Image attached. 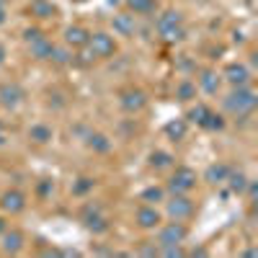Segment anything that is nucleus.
<instances>
[{"instance_id": "obj_22", "label": "nucleus", "mask_w": 258, "mask_h": 258, "mask_svg": "<svg viewBox=\"0 0 258 258\" xmlns=\"http://www.w3.org/2000/svg\"><path fill=\"white\" fill-rule=\"evenodd\" d=\"M225 183H230V191H232V194H245L248 176L243 173V170H230V176H227Z\"/></svg>"}, {"instance_id": "obj_5", "label": "nucleus", "mask_w": 258, "mask_h": 258, "mask_svg": "<svg viewBox=\"0 0 258 258\" xmlns=\"http://www.w3.org/2000/svg\"><path fill=\"white\" fill-rule=\"evenodd\" d=\"M186 235H188L186 225L173 220V222H168V225L160 227V232H158V245H160V248H165V245H181V243L186 240Z\"/></svg>"}, {"instance_id": "obj_21", "label": "nucleus", "mask_w": 258, "mask_h": 258, "mask_svg": "<svg viewBox=\"0 0 258 258\" xmlns=\"http://www.w3.org/2000/svg\"><path fill=\"white\" fill-rule=\"evenodd\" d=\"M52 52H54V44H52L47 36H41V39L31 41V54H34L36 59H49Z\"/></svg>"}, {"instance_id": "obj_12", "label": "nucleus", "mask_w": 258, "mask_h": 258, "mask_svg": "<svg viewBox=\"0 0 258 258\" xmlns=\"http://www.w3.org/2000/svg\"><path fill=\"white\" fill-rule=\"evenodd\" d=\"M137 225L142 227V230H155V227H160V222H163V214L155 209V204H145V207H140L137 209Z\"/></svg>"}, {"instance_id": "obj_26", "label": "nucleus", "mask_w": 258, "mask_h": 258, "mask_svg": "<svg viewBox=\"0 0 258 258\" xmlns=\"http://www.w3.org/2000/svg\"><path fill=\"white\" fill-rule=\"evenodd\" d=\"M31 16H36V18H49L52 13H54V8H52V3H47V0H31Z\"/></svg>"}, {"instance_id": "obj_7", "label": "nucleus", "mask_w": 258, "mask_h": 258, "mask_svg": "<svg viewBox=\"0 0 258 258\" xmlns=\"http://www.w3.org/2000/svg\"><path fill=\"white\" fill-rule=\"evenodd\" d=\"M88 47H91L93 57L106 59V57H111V54L116 52V41H114V36H109V34L98 31V34H91V39H88Z\"/></svg>"}, {"instance_id": "obj_27", "label": "nucleus", "mask_w": 258, "mask_h": 258, "mask_svg": "<svg viewBox=\"0 0 258 258\" xmlns=\"http://www.w3.org/2000/svg\"><path fill=\"white\" fill-rule=\"evenodd\" d=\"M202 129H209V132H220V129H225V119L209 109V114H207L204 121H202Z\"/></svg>"}, {"instance_id": "obj_3", "label": "nucleus", "mask_w": 258, "mask_h": 258, "mask_svg": "<svg viewBox=\"0 0 258 258\" xmlns=\"http://www.w3.org/2000/svg\"><path fill=\"white\" fill-rule=\"evenodd\" d=\"M168 209V217L176 220V222H186L194 217V212H197V207H194V202L188 199V194H173V199H168L165 204Z\"/></svg>"}, {"instance_id": "obj_35", "label": "nucleus", "mask_w": 258, "mask_h": 258, "mask_svg": "<svg viewBox=\"0 0 258 258\" xmlns=\"http://www.w3.org/2000/svg\"><path fill=\"white\" fill-rule=\"evenodd\" d=\"M8 230V222H6V217H0V235H3Z\"/></svg>"}, {"instance_id": "obj_25", "label": "nucleus", "mask_w": 258, "mask_h": 258, "mask_svg": "<svg viewBox=\"0 0 258 258\" xmlns=\"http://www.w3.org/2000/svg\"><path fill=\"white\" fill-rule=\"evenodd\" d=\"M140 199H142V202H147V204L165 202V188H160V186H147V188L140 194Z\"/></svg>"}, {"instance_id": "obj_9", "label": "nucleus", "mask_w": 258, "mask_h": 258, "mask_svg": "<svg viewBox=\"0 0 258 258\" xmlns=\"http://www.w3.org/2000/svg\"><path fill=\"white\" fill-rule=\"evenodd\" d=\"M145 103H147V98H145V93H142L140 88H126V91L119 93V106H121L126 114H137V111H142V109H145Z\"/></svg>"}, {"instance_id": "obj_15", "label": "nucleus", "mask_w": 258, "mask_h": 258, "mask_svg": "<svg viewBox=\"0 0 258 258\" xmlns=\"http://www.w3.org/2000/svg\"><path fill=\"white\" fill-rule=\"evenodd\" d=\"M88 39H91V34L85 31L83 26H70L68 31H64V44H68V47H73V49L88 47Z\"/></svg>"}, {"instance_id": "obj_20", "label": "nucleus", "mask_w": 258, "mask_h": 258, "mask_svg": "<svg viewBox=\"0 0 258 258\" xmlns=\"http://www.w3.org/2000/svg\"><path fill=\"white\" fill-rule=\"evenodd\" d=\"M173 155L168 153V150H155L153 155H150V168H155V170H168V168H173Z\"/></svg>"}, {"instance_id": "obj_17", "label": "nucleus", "mask_w": 258, "mask_h": 258, "mask_svg": "<svg viewBox=\"0 0 258 258\" xmlns=\"http://www.w3.org/2000/svg\"><path fill=\"white\" fill-rule=\"evenodd\" d=\"M197 83H199V88L204 91V93H209V96H214L220 91V75L217 73H212V70H202V75L197 78Z\"/></svg>"}, {"instance_id": "obj_11", "label": "nucleus", "mask_w": 258, "mask_h": 258, "mask_svg": "<svg viewBox=\"0 0 258 258\" xmlns=\"http://www.w3.org/2000/svg\"><path fill=\"white\" fill-rule=\"evenodd\" d=\"M222 78L232 85V88H238V85H248L250 83V70L245 68L243 62H230L225 68V73H222Z\"/></svg>"}, {"instance_id": "obj_31", "label": "nucleus", "mask_w": 258, "mask_h": 258, "mask_svg": "<svg viewBox=\"0 0 258 258\" xmlns=\"http://www.w3.org/2000/svg\"><path fill=\"white\" fill-rule=\"evenodd\" d=\"M36 191H39V197H49V194L54 191V183L52 181H39V186H36Z\"/></svg>"}, {"instance_id": "obj_4", "label": "nucleus", "mask_w": 258, "mask_h": 258, "mask_svg": "<svg viewBox=\"0 0 258 258\" xmlns=\"http://www.w3.org/2000/svg\"><path fill=\"white\" fill-rule=\"evenodd\" d=\"M194 186H197V173L186 165H178L168 178V188L173 194H188V191H194Z\"/></svg>"}, {"instance_id": "obj_23", "label": "nucleus", "mask_w": 258, "mask_h": 258, "mask_svg": "<svg viewBox=\"0 0 258 258\" xmlns=\"http://www.w3.org/2000/svg\"><path fill=\"white\" fill-rule=\"evenodd\" d=\"M186 129H188V124L183 119H176V121H168L165 124V135L173 140V142H181L186 137Z\"/></svg>"}, {"instance_id": "obj_33", "label": "nucleus", "mask_w": 258, "mask_h": 258, "mask_svg": "<svg viewBox=\"0 0 258 258\" xmlns=\"http://www.w3.org/2000/svg\"><path fill=\"white\" fill-rule=\"evenodd\" d=\"M140 253H142V255H158V253H160V245H158V243H147V245L140 248Z\"/></svg>"}, {"instance_id": "obj_24", "label": "nucleus", "mask_w": 258, "mask_h": 258, "mask_svg": "<svg viewBox=\"0 0 258 258\" xmlns=\"http://www.w3.org/2000/svg\"><path fill=\"white\" fill-rule=\"evenodd\" d=\"M176 98L178 101H194L197 98V83H191V80H181L178 85H176Z\"/></svg>"}, {"instance_id": "obj_30", "label": "nucleus", "mask_w": 258, "mask_h": 258, "mask_svg": "<svg viewBox=\"0 0 258 258\" xmlns=\"http://www.w3.org/2000/svg\"><path fill=\"white\" fill-rule=\"evenodd\" d=\"M129 8L135 11V16L137 13H150L155 8V0H129Z\"/></svg>"}, {"instance_id": "obj_32", "label": "nucleus", "mask_w": 258, "mask_h": 258, "mask_svg": "<svg viewBox=\"0 0 258 258\" xmlns=\"http://www.w3.org/2000/svg\"><path fill=\"white\" fill-rule=\"evenodd\" d=\"M52 62H57V64H68L70 62V57H68V52H64V49H57L54 47V52H52V57H49Z\"/></svg>"}, {"instance_id": "obj_13", "label": "nucleus", "mask_w": 258, "mask_h": 258, "mask_svg": "<svg viewBox=\"0 0 258 258\" xmlns=\"http://www.w3.org/2000/svg\"><path fill=\"white\" fill-rule=\"evenodd\" d=\"M24 243H26V238H24L21 230H6L3 235H0V248H3V253L16 255V253L24 250Z\"/></svg>"}, {"instance_id": "obj_34", "label": "nucleus", "mask_w": 258, "mask_h": 258, "mask_svg": "<svg viewBox=\"0 0 258 258\" xmlns=\"http://www.w3.org/2000/svg\"><path fill=\"white\" fill-rule=\"evenodd\" d=\"M6 142H8V137H6V129L0 126V147H6Z\"/></svg>"}, {"instance_id": "obj_8", "label": "nucleus", "mask_w": 258, "mask_h": 258, "mask_svg": "<svg viewBox=\"0 0 258 258\" xmlns=\"http://www.w3.org/2000/svg\"><path fill=\"white\" fill-rule=\"evenodd\" d=\"M0 209H3L6 214H21L26 209V194L18 191V188L3 191L0 194Z\"/></svg>"}, {"instance_id": "obj_28", "label": "nucleus", "mask_w": 258, "mask_h": 258, "mask_svg": "<svg viewBox=\"0 0 258 258\" xmlns=\"http://www.w3.org/2000/svg\"><path fill=\"white\" fill-rule=\"evenodd\" d=\"M93 186H96L93 178L83 176V178H78V181L73 183V194H75V197H85V194H91V191H93Z\"/></svg>"}, {"instance_id": "obj_2", "label": "nucleus", "mask_w": 258, "mask_h": 258, "mask_svg": "<svg viewBox=\"0 0 258 258\" xmlns=\"http://www.w3.org/2000/svg\"><path fill=\"white\" fill-rule=\"evenodd\" d=\"M181 24H183V18H181L178 11H165L158 18V31L168 41H178V39H183V26Z\"/></svg>"}, {"instance_id": "obj_36", "label": "nucleus", "mask_w": 258, "mask_h": 258, "mask_svg": "<svg viewBox=\"0 0 258 258\" xmlns=\"http://www.w3.org/2000/svg\"><path fill=\"white\" fill-rule=\"evenodd\" d=\"M6 24V8H3V3H0V26Z\"/></svg>"}, {"instance_id": "obj_6", "label": "nucleus", "mask_w": 258, "mask_h": 258, "mask_svg": "<svg viewBox=\"0 0 258 258\" xmlns=\"http://www.w3.org/2000/svg\"><path fill=\"white\" fill-rule=\"evenodd\" d=\"M80 217H83V225L88 227L93 235H103L106 230H109V220L101 214V207L96 204H85L83 212H80Z\"/></svg>"}, {"instance_id": "obj_10", "label": "nucleus", "mask_w": 258, "mask_h": 258, "mask_svg": "<svg viewBox=\"0 0 258 258\" xmlns=\"http://www.w3.org/2000/svg\"><path fill=\"white\" fill-rule=\"evenodd\" d=\"M24 88H21L18 83H3L0 85V106H6V109H18L21 103H24Z\"/></svg>"}, {"instance_id": "obj_16", "label": "nucleus", "mask_w": 258, "mask_h": 258, "mask_svg": "<svg viewBox=\"0 0 258 258\" xmlns=\"http://www.w3.org/2000/svg\"><path fill=\"white\" fill-rule=\"evenodd\" d=\"M111 26H114V31H116L119 36H132L135 29H137V21H135L132 13H119V16H114Z\"/></svg>"}, {"instance_id": "obj_1", "label": "nucleus", "mask_w": 258, "mask_h": 258, "mask_svg": "<svg viewBox=\"0 0 258 258\" xmlns=\"http://www.w3.org/2000/svg\"><path fill=\"white\" fill-rule=\"evenodd\" d=\"M255 103H258L255 91L248 85H238V88H232V93L225 96V109L240 119H248L255 111Z\"/></svg>"}, {"instance_id": "obj_18", "label": "nucleus", "mask_w": 258, "mask_h": 258, "mask_svg": "<svg viewBox=\"0 0 258 258\" xmlns=\"http://www.w3.org/2000/svg\"><path fill=\"white\" fill-rule=\"evenodd\" d=\"M52 137H54V132L47 124H31V129H29V140L36 145H47V142H52Z\"/></svg>"}, {"instance_id": "obj_14", "label": "nucleus", "mask_w": 258, "mask_h": 258, "mask_svg": "<svg viewBox=\"0 0 258 258\" xmlns=\"http://www.w3.org/2000/svg\"><path fill=\"white\" fill-rule=\"evenodd\" d=\"M230 165L227 163H212L207 170H204V181L207 183H212V186H220V183H225L227 181V176H230Z\"/></svg>"}, {"instance_id": "obj_19", "label": "nucleus", "mask_w": 258, "mask_h": 258, "mask_svg": "<svg viewBox=\"0 0 258 258\" xmlns=\"http://www.w3.org/2000/svg\"><path fill=\"white\" fill-rule=\"evenodd\" d=\"M85 145H88L93 153H109L111 150V140L106 135H101V132H91L88 137H85Z\"/></svg>"}, {"instance_id": "obj_29", "label": "nucleus", "mask_w": 258, "mask_h": 258, "mask_svg": "<svg viewBox=\"0 0 258 258\" xmlns=\"http://www.w3.org/2000/svg\"><path fill=\"white\" fill-rule=\"evenodd\" d=\"M207 114H209V106H207V103H197V106H191V109H188L186 119H191L194 124H199V126H202V121H204Z\"/></svg>"}]
</instances>
